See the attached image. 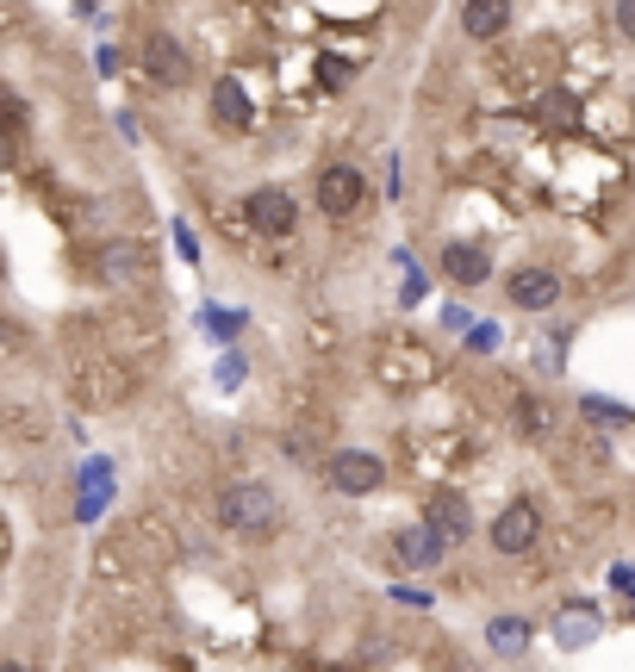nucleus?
<instances>
[{
	"instance_id": "17",
	"label": "nucleus",
	"mask_w": 635,
	"mask_h": 672,
	"mask_svg": "<svg viewBox=\"0 0 635 672\" xmlns=\"http://www.w3.org/2000/svg\"><path fill=\"white\" fill-rule=\"evenodd\" d=\"M486 641H492V653L518 660V653L530 648V623H523V616H492V623H486Z\"/></svg>"
},
{
	"instance_id": "23",
	"label": "nucleus",
	"mask_w": 635,
	"mask_h": 672,
	"mask_svg": "<svg viewBox=\"0 0 635 672\" xmlns=\"http://www.w3.org/2000/svg\"><path fill=\"white\" fill-rule=\"evenodd\" d=\"M518 411H523V430H530V436H536V430H548V405H536L530 392L518 399Z\"/></svg>"
},
{
	"instance_id": "19",
	"label": "nucleus",
	"mask_w": 635,
	"mask_h": 672,
	"mask_svg": "<svg viewBox=\"0 0 635 672\" xmlns=\"http://www.w3.org/2000/svg\"><path fill=\"white\" fill-rule=\"evenodd\" d=\"M536 118H548V125H574V118H579V100L560 94V88H548V94L536 100Z\"/></svg>"
},
{
	"instance_id": "22",
	"label": "nucleus",
	"mask_w": 635,
	"mask_h": 672,
	"mask_svg": "<svg viewBox=\"0 0 635 672\" xmlns=\"http://www.w3.org/2000/svg\"><path fill=\"white\" fill-rule=\"evenodd\" d=\"M206 324H212V337H237V330H243V311L212 306V311H206Z\"/></svg>"
},
{
	"instance_id": "18",
	"label": "nucleus",
	"mask_w": 635,
	"mask_h": 672,
	"mask_svg": "<svg viewBox=\"0 0 635 672\" xmlns=\"http://www.w3.org/2000/svg\"><path fill=\"white\" fill-rule=\"evenodd\" d=\"M579 418L598 423V430H623L635 411H630V405H616V399H592V392H586V399H579Z\"/></svg>"
},
{
	"instance_id": "4",
	"label": "nucleus",
	"mask_w": 635,
	"mask_h": 672,
	"mask_svg": "<svg viewBox=\"0 0 635 672\" xmlns=\"http://www.w3.org/2000/svg\"><path fill=\"white\" fill-rule=\"evenodd\" d=\"M536 536H542V517H536L530 499H511L499 517H492V548H499V555H530Z\"/></svg>"
},
{
	"instance_id": "6",
	"label": "nucleus",
	"mask_w": 635,
	"mask_h": 672,
	"mask_svg": "<svg viewBox=\"0 0 635 672\" xmlns=\"http://www.w3.org/2000/svg\"><path fill=\"white\" fill-rule=\"evenodd\" d=\"M325 474H330L337 492H374V486L386 480L381 455H367V448H337V455L325 462Z\"/></svg>"
},
{
	"instance_id": "9",
	"label": "nucleus",
	"mask_w": 635,
	"mask_h": 672,
	"mask_svg": "<svg viewBox=\"0 0 635 672\" xmlns=\"http://www.w3.org/2000/svg\"><path fill=\"white\" fill-rule=\"evenodd\" d=\"M243 218H250L262 237H287L299 212H293V193L287 187H256L250 200H243Z\"/></svg>"
},
{
	"instance_id": "20",
	"label": "nucleus",
	"mask_w": 635,
	"mask_h": 672,
	"mask_svg": "<svg viewBox=\"0 0 635 672\" xmlns=\"http://www.w3.org/2000/svg\"><path fill=\"white\" fill-rule=\"evenodd\" d=\"M25 349H32V330L20 318H0V362H20Z\"/></svg>"
},
{
	"instance_id": "2",
	"label": "nucleus",
	"mask_w": 635,
	"mask_h": 672,
	"mask_svg": "<svg viewBox=\"0 0 635 672\" xmlns=\"http://www.w3.org/2000/svg\"><path fill=\"white\" fill-rule=\"evenodd\" d=\"M381 380L393 386V392H411V386H430L436 380V355L423 343H411V337H399V343L381 349Z\"/></svg>"
},
{
	"instance_id": "24",
	"label": "nucleus",
	"mask_w": 635,
	"mask_h": 672,
	"mask_svg": "<svg viewBox=\"0 0 635 672\" xmlns=\"http://www.w3.org/2000/svg\"><path fill=\"white\" fill-rule=\"evenodd\" d=\"M243 374H250V362H243V355H225V362H218V386H225V392H231V386H243Z\"/></svg>"
},
{
	"instance_id": "11",
	"label": "nucleus",
	"mask_w": 635,
	"mask_h": 672,
	"mask_svg": "<svg viewBox=\"0 0 635 672\" xmlns=\"http://www.w3.org/2000/svg\"><path fill=\"white\" fill-rule=\"evenodd\" d=\"M555 299H560V274L555 269H518V274H511V306L548 311Z\"/></svg>"
},
{
	"instance_id": "1",
	"label": "nucleus",
	"mask_w": 635,
	"mask_h": 672,
	"mask_svg": "<svg viewBox=\"0 0 635 672\" xmlns=\"http://www.w3.org/2000/svg\"><path fill=\"white\" fill-rule=\"evenodd\" d=\"M218 523L231 536H269L274 523H281V492L262 480H231L218 492Z\"/></svg>"
},
{
	"instance_id": "10",
	"label": "nucleus",
	"mask_w": 635,
	"mask_h": 672,
	"mask_svg": "<svg viewBox=\"0 0 635 672\" xmlns=\"http://www.w3.org/2000/svg\"><path fill=\"white\" fill-rule=\"evenodd\" d=\"M100 274L106 281H118V287H132V281H144V269H150V250L144 243H132V237H113V243H100Z\"/></svg>"
},
{
	"instance_id": "14",
	"label": "nucleus",
	"mask_w": 635,
	"mask_h": 672,
	"mask_svg": "<svg viewBox=\"0 0 635 672\" xmlns=\"http://www.w3.org/2000/svg\"><path fill=\"white\" fill-rule=\"evenodd\" d=\"M250 94H243V81L237 76H225V81H212V118H218V125H225V132H243V125H250Z\"/></svg>"
},
{
	"instance_id": "25",
	"label": "nucleus",
	"mask_w": 635,
	"mask_h": 672,
	"mask_svg": "<svg viewBox=\"0 0 635 672\" xmlns=\"http://www.w3.org/2000/svg\"><path fill=\"white\" fill-rule=\"evenodd\" d=\"M616 32L635 44V0H616Z\"/></svg>"
},
{
	"instance_id": "21",
	"label": "nucleus",
	"mask_w": 635,
	"mask_h": 672,
	"mask_svg": "<svg viewBox=\"0 0 635 672\" xmlns=\"http://www.w3.org/2000/svg\"><path fill=\"white\" fill-rule=\"evenodd\" d=\"M560 648H579L586 635H598V611H567V623H560Z\"/></svg>"
},
{
	"instance_id": "13",
	"label": "nucleus",
	"mask_w": 635,
	"mask_h": 672,
	"mask_svg": "<svg viewBox=\"0 0 635 672\" xmlns=\"http://www.w3.org/2000/svg\"><path fill=\"white\" fill-rule=\"evenodd\" d=\"M443 274L455 287H480L486 274H492V255L480 243H443Z\"/></svg>"
},
{
	"instance_id": "26",
	"label": "nucleus",
	"mask_w": 635,
	"mask_h": 672,
	"mask_svg": "<svg viewBox=\"0 0 635 672\" xmlns=\"http://www.w3.org/2000/svg\"><path fill=\"white\" fill-rule=\"evenodd\" d=\"M467 349H499V324H480V330H467Z\"/></svg>"
},
{
	"instance_id": "15",
	"label": "nucleus",
	"mask_w": 635,
	"mask_h": 672,
	"mask_svg": "<svg viewBox=\"0 0 635 672\" xmlns=\"http://www.w3.org/2000/svg\"><path fill=\"white\" fill-rule=\"evenodd\" d=\"M504 25H511V0H467L462 7V32L467 38H499Z\"/></svg>"
},
{
	"instance_id": "12",
	"label": "nucleus",
	"mask_w": 635,
	"mask_h": 672,
	"mask_svg": "<svg viewBox=\"0 0 635 672\" xmlns=\"http://www.w3.org/2000/svg\"><path fill=\"white\" fill-rule=\"evenodd\" d=\"M430 529H436V536H443L449 548L474 536V511H467L462 492H436V499H430Z\"/></svg>"
},
{
	"instance_id": "8",
	"label": "nucleus",
	"mask_w": 635,
	"mask_h": 672,
	"mask_svg": "<svg viewBox=\"0 0 635 672\" xmlns=\"http://www.w3.org/2000/svg\"><path fill=\"white\" fill-rule=\"evenodd\" d=\"M355 206H362V169L330 162V169L318 174V212H325V218H349Z\"/></svg>"
},
{
	"instance_id": "16",
	"label": "nucleus",
	"mask_w": 635,
	"mask_h": 672,
	"mask_svg": "<svg viewBox=\"0 0 635 672\" xmlns=\"http://www.w3.org/2000/svg\"><path fill=\"white\" fill-rule=\"evenodd\" d=\"M0 436H7V442H44V436H50V423H44L38 405H13V411L0 418Z\"/></svg>"
},
{
	"instance_id": "27",
	"label": "nucleus",
	"mask_w": 635,
	"mask_h": 672,
	"mask_svg": "<svg viewBox=\"0 0 635 672\" xmlns=\"http://www.w3.org/2000/svg\"><path fill=\"white\" fill-rule=\"evenodd\" d=\"M467 318H474V311H462V306H443V324H449V330H467Z\"/></svg>"
},
{
	"instance_id": "28",
	"label": "nucleus",
	"mask_w": 635,
	"mask_h": 672,
	"mask_svg": "<svg viewBox=\"0 0 635 672\" xmlns=\"http://www.w3.org/2000/svg\"><path fill=\"white\" fill-rule=\"evenodd\" d=\"M0 672H25V667H20V660H0Z\"/></svg>"
},
{
	"instance_id": "5",
	"label": "nucleus",
	"mask_w": 635,
	"mask_h": 672,
	"mask_svg": "<svg viewBox=\"0 0 635 672\" xmlns=\"http://www.w3.org/2000/svg\"><path fill=\"white\" fill-rule=\"evenodd\" d=\"M137 62H144V76H150L156 88H181V81L193 76V57L169 38V32H150L144 50H137Z\"/></svg>"
},
{
	"instance_id": "3",
	"label": "nucleus",
	"mask_w": 635,
	"mask_h": 672,
	"mask_svg": "<svg viewBox=\"0 0 635 672\" xmlns=\"http://www.w3.org/2000/svg\"><path fill=\"white\" fill-rule=\"evenodd\" d=\"M69 386H76L81 405H118L125 392H132V367L125 362H81Z\"/></svg>"
},
{
	"instance_id": "7",
	"label": "nucleus",
	"mask_w": 635,
	"mask_h": 672,
	"mask_svg": "<svg viewBox=\"0 0 635 672\" xmlns=\"http://www.w3.org/2000/svg\"><path fill=\"white\" fill-rule=\"evenodd\" d=\"M443 548L449 542L436 536L430 523H411V529L393 536V567H405V573H430V567H443Z\"/></svg>"
}]
</instances>
